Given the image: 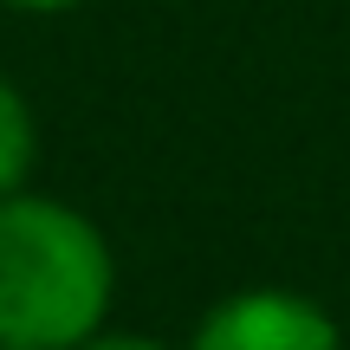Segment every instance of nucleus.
<instances>
[{
  "label": "nucleus",
  "mask_w": 350,
  "mask_h": 350,
  "mask_svg": "<svg viewBox=\"0 0 350 350\" xmlns=\"http://www.w3.org/2000/svg\"><path fill=\"white\" fill-rule=\"evenodd\" d=\"M188 350H344V331L312 292L247 286L201 312Z\"/></svg>",
  "instance_id": "f03ea898"
},
{
  "label": "nucleus",
  "mask_w": 350,
  "mask_h": 350,
  "mask_svg": "<svg viewBox=\"0 0 350 350\" xmlns=\"http://www.w3.org/2000/svg\"><path fill=\"white\" fill-rule=\"evenodd\" d=\"M39 163V117L26 104V91L0 72V195L26 188V175Z\"/></svg>",
  "instance_id": "7ed1b4c3"
},
{
  "label": "nucleus",
  "mask_w": 350,
  "mask_h": 350,
  "mask_svg": "<svg viewBox=\"0 0 350 350\" xmlns=\"http://www.w3.org/2000/svg\"><path fill=\"white\" fill-rule=\"evenodd\" d=\"M72 350H175V344L150 338V331H111V325H98L91 338H78Z\"/></svg>",
  "instance_id": "20e7f679"
},
{
  "label": "nucleus",
  "mask_w": 350,
  "mask_h": 350,
  "mask_svg": "<svg viewBox=\"0 0 350 350\" xmlns=\"http://www.w3.org/2000/svg\"><path fill=\"white\" fill-rule=\"evenodd\" d=\"M0 7H13V13H72V7H85V0H0Z\"/></svg>",
  "instance_id": "39448f33"
},
{
  "label": "nucleus",
  "mask_w": 350,
  "mask_h": 350,
  "mask_svg": "<svg viewBox=\"0 0 350 350\" xmlns=\"http://www.w3.org/2000/svg\"><path fill=\"white\" fill-rule=\"evenodd\" d=\"M0 350H7V344H0Z\"/></svg>",
  "instance_id": "423d86ee"
},
{
  "label": "nucleus",
  "mask_w": 350,
  "mask_h": 350,
  "mask_svg": "<svg viewBox=\"0 0 350 350\" xmlns=\"http://www.w3.org/2000/svg\"><path fill=\"white\" fill-rule=\"evenodd\" d=\"M117 305V260L85 208L39 188L0 195V344L72 350Z\"/></svg>",
  "instance_id": "f257e3e1"
}]
</instances>
